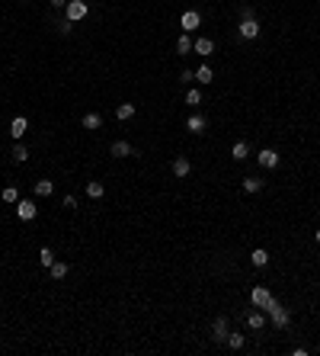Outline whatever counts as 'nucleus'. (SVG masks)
I'll return each instance as SVG.
<instances>
[{"label":"nucleus","mask_w":320,"mask_h":356,"mask_svg":"<svg viewBox=\"0 0 320 356\" xmlns=\"http://www.w3.org/2000/svg\"><path fill=\"white\" fill-rule=\"evenodd\" d=\"M26 128H29V119H26V116H16V119H13L10 122V135H13V138H23V135H26Z\"/></svg>","instance_id":"obj_10"},{"label":"nucleus","mask_w":320,"mask_h":356,"mask_svg":"<svg viewBox=\"0 0 320 356\" xmlns=\"http://www.w3.org/2000/svg\"><path fill=\"white\" fill-rule=\"evenodd\" d=\"M263 324H266L263 311H250L247 314V327H250V331H263Z\"/></svg>","instance_id":"obj_18"},{"label":"nucleus","mask_w":320,"mask_h":356,"mask_svg":"<svg viewBox=\"0 0 320 356\" xmlns=\"http://www.w3.org/2000/svg\"><path fill=\"white\" fill-rule=\"evenodd\" d=\"M13 161H16V164H23V161H29V148H26V145H19V141H16V145H13Z\"/></svg>","instance_id":"obj_23"},{"label":"nucleus","mask_w":320,"mask_h":356,"mask_svg":"<svg viewBox=\"0 0 320 356\" xmlns=\"http://www.w3.org/2000/svg\"><path fill=\"white\" fill-rule=\"evenodd\" d=\"M180 80H183V84H189V80H195V71H189V67H186V71L180 74Z\"/></svg>","instance_id":"obj_30"},{"label":"nucleus","mask_w":320,"mask_h":356,"mask_svg":"<svg viewBox=\"0 0 320 356\" xmlns=\"http://www.w3.org/2000/svg\"><path fill=\"white\" fill-rule=\"evenodd\" d=\"M64 209H77V196H64Z\"/></svg>","instance_id":"obj_31"},{"label":"nucleus","mask_w":320,"mask_h":356,"mask_svg":"<svg viewBox=\"0 0 320 356\" xmlns=\"http://www.w3.org/2000/svg\"><path fill=\"white\" fill-rule=\"evenodd\" d=\"M192 45H195V39H189V32H183V36L176 39V52H180V55H189V52H192Z\"/></svg>","instance_id":"obj_19"},{"label":"nucleus","mask_w":320,"mask_h":356,"mask_svg":"<svg viewBox=\"0 0 320 356\" xmlns=\"http://www.w3.org/2000/svg\"><path fill=\"white\" fill-rule=\"evenodd\" d=\"M199 23H202L199 10H186V13L180 16V26H183V32H192V29H199Z\"/></svg>","instance_id":"obj_4"},{"label":"nucleus","mask_w":320,"mask_h":356,"mask_svg":"<svg viewBox=\"0 0 320 356\" xmlns=\"http://www.w3.org/2000/svg\"><path fill=\"white\" fill-rule=\"evenodd\" d=\"M224 344H228L230 350H240V347H243V334H228V340H224Z\"/></svg>","instance_id":"obj_28"},{"label":"nucleus","mask_w":320,"mask_h":356,"mask_svg":"<svg viewBox=\"0 0 320 356\" xmlns=\"http://www.w3.org/2000/svg\"><path fill=\"white\" fill-rule=\"evenodd\" d=\"M135 116V103H122L119 109H115V119H122V122H128Z\"/></svg>","instance_id":"obj_22"},{"label":"nucleus","mask_w":320,"mask_h":356,"mask_svg":"<svg viewBox=\"0 0 320 356\" xmlns=\"http://www.w3.org/2000/svg\"><path fill=\"white\" fill-rule=\"evenodd\" d=\"M64 13H67L64 19H71V23H80V19H87V13H90V6H87L84 0H67Z\"/></svg>","instance_id":"obj_2"},{"label":"nucleus","mask_w":320,"mask_h":356,"mask_svg":"<svg viewBox=\"0 0 320 356\" xmlns=\"http://www.w3.org/2000/svg\"><path fill=\"white\" fill-rule=\"evenodd\" d=\"M103 193H106V186L99 180H90L87 183V196H90V199H103Z\"/></svg>","instance_id":"obj_20"},{"label":"nucleus","mask_w":320,"mask_h":356,"mask_svg":"<svg viewBox=\"0 0 320 356\" xmlns=\"http://www.w3.org/2000/svg\"><path fill=\"white\" fill-rule=\"evenodd\" d=\"M48 3L54 6V10H61V6H67V0H48Z\"/></svg>","instance_id":"obj_32"},{"label":"nucleus","mask_w":320,"mask_h":356,"mask_svg":"<svg viewBox=\"0 0 320 356\" xmlns=\"http://www.w3.org/2000/svg\"><path fill=\"white\" fill-rule=\"evenodd\" d=\"M189 170H192V164H189V157H176L173 161V177H189Z\"/></svg>","instance_id":"obj_12"},{"label":"nucleus","mask_w":320,"mask_h":356,"mask_svg":"<svg viewBox=\"0 0 320 356\" xmlns=\"http://www.w3.org/2000/svg\"><path fill=\"white\" fill-rule=\"evenodd\" d=\"M263 311H266L269 318H272V324H275V327H288L291 314H288V308H285L282 302H275V298H269V302H266V308H263Z\"/></svg>","instance_id":"obj_1"},{"label":"nucleus","mask_w":320,"mask_h":356,"mask_svg":"<svg viewBox=\"0 0 320 356\" xmlns=\"http://www.w3.org/2000/svg\"><path fill=\"white\" fill-rule=\"evenodd\" d=\"M32 189H36L39 199H45V196L54 193V183H51V180H36V186H32Z\"/></svg>","instance_id":"obj_16"},{"label":"nucleus","mask_w":320,"mask_h":356,"mask_svg":"<svg viewBox=\"0 0 320 356\" xmlns=\"http://www.w3.org/2000/svg\"><path fill=\"white\" fill-rule=\"evenodd\" d=\"M205 125H208L205 116H189V119H186V132H192V135H202V132H205Z\"/></svg>","instance_id":"obj_9"},{"label":"nucleus","mask_w":320,"mask_h":356,"mask_svg":"<svg viewBox=\"0 0 320 356\" xmlns=\"http://www.w3.org/2000/svg\"><path fill=\"white\" fill-rule=\"evenodd\" d=\"M16 215L23 218V222H32V218L39 215V205H32V199H19L16 202Z\"/></svg>","instance_id":"obj_3"},{"label":"nucleus","mask_w":320,"mask_h":356,"mask_svg":"<svg viewBox=\"0 0 320 356\" xmlns=\"http://www.w3.org/2000/svg\"><path fill=\"white\" fill-rule=\"evenodd\" d=\"M250 263H253V266H266V263H269V254H266L263 247H256L253 254H250Z\"/></svg>","instance_id":"obj_24"},{"label":"nucleus","mask_w":320,"mask_h":356,"mask_svg":"<svg viewBox=\"0 0 320 356\" xmlns=\"http://www.w3.org/2000/svg\"><path fill=\"white\" fill-rule=\"evenodd\" d=\"M109 154H112V157H132V154H135V148L128 145V141H115V145L109 148Z\"/></svg>","instance_id":"obj_13"},{"label":"nucleus","mask_w":320,"mask_h":356,"mask_svg":"<svg viewBox=\"0 0 320 356\" xmlns=\"http://www.w3.org/2000/svg\"><path fill=\"white\" fill-rule=\"evenodd\" d=\"M240 36L243 39H256L260 36V23H256V19H240Z\"/></svg>","instance_id":"obj_11"},{"label":"nucleus","mask_w":320,"mask_h":356,"mask_svg":"<svg viewBox=\"0 0 320 356\" xmlns=\"http://www.w3.org/2000/svg\"><path fill=\"white\" fill-rule=\"evenodd\" d=\"M195 80H199V84H202V87H208V84H212V80H215V74H212V67H208V64H202V67H199V71H195Z\"/></svg>","instance_id":"obj_21"},{"label":"nucleus","mask_w":320,"mask_h":356,"mask_svg":"<svg viewBox=\"0 0 320 356\" xmlns=\"http://www.w3.org/2000/svg\"><path fill=\"white\" fill-rule=\"evenodd\" d=\"M84 128H87V132L103 128V116H99V113H87V116H84Z\"/></svg>","instance_id":"obj_14"},{"label":"nucleus","mask_w":320,"mask_h":356,"mask_svg":"<svg viewBox=\"0 0 320 356\" xmlns=\"http://www.w3.org/2000/svg\"><path fill=\"white\" fill-rule=\"evenodd\" d=\"M0 199H3V202H19V193H16V186H3V193H0Z\"/></svg>","instance_id":"obj_27"},{"label":"nucleus","mask_w":320,"mask_h":356,"mask_svg":"<svg viewBox=\"0 0 320 356\" xmlns=\"http://www.w3.org/2000/svg\"><path fill=\"white\" fill-rule=\"evenodd\" d=\"M186 103H189V106H199V103H202V90H195V87H192V90H186Z\"/></svg>","instance_id":"obj_29"},{"label":"nucleus","mask_w":320,"mask_h":356,"mask_svg":"<svg viewBox=\"0 0 320 356\" xmlns=\"http://www.w3.org/2000/svg\"><path fill=\"white\" fill-rule=\"evenodd\" d=\"M230 157H234V161H247V157H250V145H247V141H234Z\"/></svg>","instance_id":"obj_15"},{"label":"nucleus","mask_w":320,"mask_h":356,"mask_svg":"<svg viewBox=\"0 0 320 356\" xmlns=\"http://www.w3.org/2000/svg\"><path fill=\"white\" fill-rule=\"evenodd\" d=\"M317 244H320V231H317Z\"/></svg>","instance_id":"obj_33"},{"label":"nucleus","mask_w":320,"mask_h":356,"mask_svg":"<svg viewBox=\"0 0 320 356\" xmlns=\"http://www.w3.org/2000/svg\"><path fill=\"white\" fill-rule=\"evenodd\" d=\"M192 52H195V55H202V58H212L215 42H212L208 36H199V39H195V45H192Z\"/></svg>","instance_id":"obj_6"},{"label":"nucleus","mask_w":320,"mask_h":356,"mask_svg":"<svg viewBox=\"0 0 320 356\" xmlns=\"http://www.w3.org/2000/svg\"><path fill=\"white\" fill-rule=\"evenodd\" d=\"M256 164H260V167H266V170L278 167V151H272V148H263V151L256 154Z\"/></svg>","instance_id":"obj_5"},{"label":"nucleus","mask_w":320,"mask_h":356,"mask_svg":"<svg viewBox=\"0 0 320 356\" xmlns=\"http://www.w3.org/2000/svg\"><path fill=\"white\" fill-rule=\"evenodd\" d=\"M48 270H51V279H64L67 273H71V266H67L64 260H54V263L48 266Z\"/></svg>","instance_id":"obj_17"},{"label":"nucleus","mask_w":320,"mask_h":356,"mask_svg":"<svg viewBox=\"0 0 320 356\" xmlns=\"http://www.w3.org/2000/svg\"><path fill=\"white\" fill-rule=\"evenodd\" d=\"M243 189H247V193H260L263 180H260V177H243Z\"/></svg>","instance_id":"obj_25"},{"label":"nucleus","mask_w":320,"mask_h":356,"mask_svg":"<svg viewBox=\"0 0 320 356\" xmlns=\"http://www.w3.org/2000/svg\"><path fill=\"white\" fill-rule=\"evenodd\" d=\"M269 298H272V292L266 289V286H256V289L250 292V302H253L256 308H266V302H269Z\"/></svg>","instance_id":"obj_8"},{"label":"nucleus","mask_w":320,"mask_h":356,"mask_svg":"<svg viewBox=\"0 0 320 356\" xmlns=\"http://www.w3.org/2000/svg\"><path fill=\"white\" fill-rule=\"evenodd\" d=\"M54 260H58V257H54V250H51V247H42V250H39V263H42L45 270H48Z\"/></svg>","instance_id":"obj_26"},{"label":"nucleus","mask_w":320,"mask_h":356,"mask_svg":"<svg viewBox=\"0 0 320 356\" xmlns=\"http://www.w3.org/2000/svg\"><path fill=\"white\" fill-rule=\"evenodd\" d=\"M228 334H230L228 318H215V324H212V337L218 340V344H224V340H228Z\"/></svg>","instance_id":"obj_7"}]
</instances>
